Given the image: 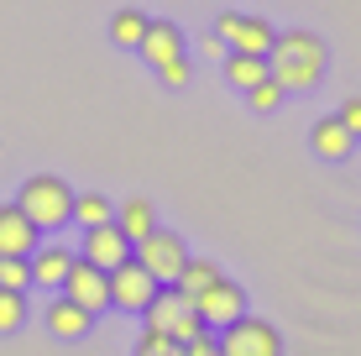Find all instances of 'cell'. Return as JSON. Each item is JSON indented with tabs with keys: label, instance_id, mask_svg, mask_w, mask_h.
<instances>
[{
	"label": "cell",
	"instance_id": "cell-20",
	"mask_svg": "<svg viewBox=\"0 0 361 356\" xmlns=\"http://www.w3.org/2000/svg\"><path fill=\"white\" fill-rule=\"evenodd\" d=\"M73 220H79L84 231H94V226H105V220H116V210H110L105 194H73Z\"/></svg>",
	"mask_w": 361,
	"mask_h": 356
},
{
	"label": "cell",
	"instance_id": "cell-3",
	"mask_svg": "<svg viewBox=\"0 0 361 356\" xmlns=\"http://www.w3.org/2000/svg\"><path fill=\"white\" fill-rule=\"evenodd\" d=\"M142 320H147V330H157V336H173L178 346H189V340L199 336V309H194V299L189 293H178L173 283H163L157 288V299L142 309Z\"/></svg>",
	"mask_w": 361,
	"mask_h": 356
},
{
	"label": "cell",
	"instance_id": "cell-24",
	"mask_svg": "<svg viewBox=\"0 0 361 356\" xmlns=\"http://www.w3.org/2000/svg\"><path fill=\"white\" fill-rule=\"evenodd\" d=\"M136 356H189V346H178L173 336H157V330H142V340H136Z\"/></svg>",
	"mask_w": 361,
	"mask_h": 356
},
{
	"label": "cell",
	"instance_id": "cell-14",
	"mask_svg": "<svg viewBox=\"0 0 361 356\" xmlns=\"http://www.w3.org/2000/svg\"><path fill=\"white\" fill-rule=\"evenodd\" d=\"M42 320H47V330H53L58 340H84V336H90V325H94V314H90V309H79L68 293H58V299L47 304Z\"/></svg>",
	"mask_w": 361,
	"mask_h": 356
},
{
	"label": "cell",
	"instance_id": "cell-27",
	"mask_svg": "<svg viewBox=\"0 0 361 356\" xmlns=\"http://www.w3.org/2000/svg\"><path fill=\"white\" fill-rule=\"evenodd\" d=\"M199 53H209V58H226L231 47H226V37H220V32H204V37H199Z\"/></svg>",
	"mask_w": 361,
	"mask_h": 356
},
{
	"label": "cell",
	"instance_id": "cell-12",
	"mask_svg": "<svg viewBox=\"0 0 361 356\" xmlns=\"http://www.w3.org/2000/svg\"><path fill=\"white\" fill-rule=\"evenodd\" d=\"M32 288H47V293H63V278H68V267H73V252L68 247H58V241H42L32 257Z\"/></svg>",
	"mask_w": 361,
	"mask_h": 356
},
{
	"label": "cell",
	"instance_id": "cell-7",
	"mask_svg": "<svg viewBox=\"0 0 361 356\" xmlns=\"http://www.w3.org/2000/svg\"><path fill=\"white\" fill-rule=\"evenodd\" d=\"M215 32L226 37L231 53H257V58H267V53H272V42H278L272 21H262V16H241V11H220Z\"/></svg>",
	"mask_w": 361,
	"mask_h": 356
},
{
	"label": "cell",
	"instance_id": "cell-2",
	"mask_svg": "<svg viewBox=\"0 0 361 356\" xmlns=\"http://www.w3.org/2000/svg\"><path fill=\"white\" fill-rule=\"evenodd\" d=\"M16 204L27 210V220L37 231H58V226H68L73 220V189L58 173H37L21 183V194H16Z\"/></svg>",
	"mask_w": 361,
	"mask_h": 356
},
{
	"label": "cell",
	"instance_id": "cell-6",
	"mask_svg": "<svg viewBox=\"0 0 361 356\" xmlns=\"http://www.w3.org/2000/svg\"><path fill=\"white\" fill-rule=\"evenodd\" d=\"M157 278L147 273L142 262H136V257H126V262L121 267H110V304H116V309H131V314H142L147 304L157 299Z\"/></svg>",
	"mask_w": 361,
	"mask_h": 356
},
{
	"label": "cell",
	"instance_id": "cell-26",
	"mask_svg": "<svg viewBox=\"0 0 361 356\" xmlns=\"http://www.w3.org/2000/svg\"><path fill=\"white\" fill-rule=\"evenodd\" d=\"M341 126L351 131V137H361V94H351V100L341 105Z\"/></svg>",
	"mask_w": 361,
	"mask_h": 356
},
{
	"label": "cell",
	"instance_id": "cell-25",
	"mask_svg": "<svg viewBox=\"0 0 361 356\" xmlns=\"http://www.w3.org/2000/svg\"><path fill=\"white\" fill-rule=\"evenodd\" d=\"M189 58H173V63H163V68H157V79H163L168 84V90H183V84H189Z\"/></svg>",
	"mask_w": 361,
	"mask_h": 356
},
{
	"label": "cell",
	"instance_id": "cell-17",
	"mask_svg": "<svg viewBox=\"0 0 361 356\" xmlns=\"http://www.w3.org/2000/svg\"><path fill=\"white\" fill-rule=\"evenodd\" d=\"M267 79V58H257V53H226V84L231 90H252V84H262Z\"/></svg>",
	"mask_w": 361,
	"mask_h": 356
},
{
	"label": "cell",
	"instance_id": "cell-18",
	"mask_svg": "<svg viewBox=\"0 0 361 356\" xmlns=\"http://www.w3.org/2000/svg\"><path fill=\"white\" fill-rule=\"evenodd\" d=\"M147 21H152V16H147V11H116V16H110V42H116V47H131V53H136V42H142V37H147Z\"/></svg>",
	"mask_w": 361,
	"mask_h": 356
},
{
	"label": "cell",
	"instance_id": "cell-13",
	"mask_svg": "<svg viewBox=\"0 0 361 356\" xmlns=\"http://www.w3.org/2000/svg\"><path fill=\"white\" fill-rule=\"evenodd\" d=\"M136 53H142L152 68H163L173 58H183V32L173 27V21H147V37L136 42Z\"/></svg>",
	"mask_w": 361,
	"mask_h": 356
},
{
	"label": "cell",
	"instance_id": "cell-15",
	"mask_svg": "<svg viewBox=\"0 0 361 356\" xmlns=\"http://www.w3.org/2000/svg\"><path fill=\"white\" fill-rule=\"evenodd\" d=\"M309 147H314V157H325V163H341V157H351L356 137L341 126V116H325V121H314V131H309Z\"/></svg>",
	"mask_w": 361,
	"mask_h": 356
},
{
	"label": "cell",
	"instance_id": "cell-21",
	"mask_svg": "<svg viewBox=\"0 0 361 356\" xmlns=\"http://www.w3.org/2000/svg\"><path fill=\"white\" fill-rule=\"evenodd\" d=\"M21 325H27V293L0 288V336H16Z\"/></svg>",
	"mask_w": 361,
	"mask_h": 356
},
{
	"label": "cell",
	"instance_id": "cell-1",
	"mask_svg": "<svg viewBox=\"0 0 361 356\" xmlns=\"http://www.w3.org/2000/svg\"><path fill=\"white\" fill-rule=\"evenodd\" d=\"M325 63H330L325 42H319L314 32H304V27L278 32V42H272V53H267V73H272L288 94L314 90V84L325 79Z\"/></svg>",
	"mask_w": 361,
	"mask_h": 356
},
{
	"label": "cell",
	"instance_id": "cell-19",
	"mask_svg": "<svg viewBox=\"0 0 361 356\" xmlns=\"http://www.w3.org/2000/svg\"><path fill=\"white\" fill-rule=\"evenodd\" d=\"M220 278H226V273H220L215 262H204V257H189V262H183V273H178V283H173V288H178V293H189V299H199V293H204L209 283H220Z\"/></svg>",
	"mask_w": 361,
	"mask_h": 356
},
{
	"label": "cell",
	"instance_id": "cell-16",
	"mask_svg": "<svg viewBox=\"0 0 361 356\" xmlns=\"http://www.w3.org/2000/svg\"><path fill=\"white\" fill-rule=\"evenodd\" d=\"M116 226H121V236H126L131 247H136L142 236H152V231H157V210H152V200H126V204L116 210Z\"/></svg>",
	"mask_w": 361,
	"mask_h": 356
},
{
	"label": "cell",
	"instance_id": "cell-5",
	"mask_svg": "<svg viewBox=\"0 0 361 356\" xmlns=\"http://www.w3.org/2000/svg\"><path fill=\"white\" fill-rule=\"evenodd\" d=\"M220 336V351L226 356H283V336L272 320H257V314H241L235 325L215 330Z\"/></svg>",
	"mask_w": 361,
	"mask_h": 356
},
{
	"label": "cell",
	"instance_id": "cell-4",
	"mask_svg": "<svg viewBox=\"0 0 361 356\" xmlns=\"http://www.w3.org/2000/svg\"><path fill=\"white\" fill-rule=\"evenodd\" d=\"M131 257L147 267V273L157 278V283H178V273H183V262H189V247H183V236L178 231H168V226H157L152 236H142L131 247Z\"/></svg>",
	"mask_w": 361,
	"mask_h": 356
},
{
	"label": "cell",
	"instance_id": "cell-8",
	"mask_svg": "<svg viewBox=\"0 0 361 356\" xmlns=\"http://www.w3.org/2000/svg\"><path fill=\"white\" fill-rule=\"evenodd\" d=\"M194 309H199V325L204 330H226V325H235L246 314V288L231 283V278H220V283H209L194 299Z\"/></svg>",
	"mask_w": 361,
	"mask_h": 356
},
{
	"label": "cell",
	"instance_id": "cell-11",
	"mask_svg": "<svg viewBox=\"0 0 361 356\" xmlns=\"http://www.w3.org/2000/svg\"><path fill=\"white\" fill-rule=\"evenodd\" d=\"M79 257L84 262H94V267H121L131 257V241L121 236V226L116 220H105V226H94V231H84V247H79Z\"/></svg>",
	"mask_w": 361,
	"mask_h": 356
},
{
	"label": "cell",
	"instance_id": "cell-9",
	"mask_svg": "<svg viewBox=\"0 0 361 356\" xmlns=\"http://www.w3.org/2000/svg\"><path fill=\"white\" fill-rule=\"evenodd\" d=\"M63 293L79 304V309L99 314V309H110V273H105V267H94V262H84V257H73V267L63 278Z\"/></svg>",
	"mask_w": 361,
	"mask_h": 356
},
{
	"label": "cell",
	"instance_id": "cell-23",
	"mask_svg": "<svg viewBox=\"0 0 361 356\" xmlns=\"http://www.w3.org/2000/svg\"><path fill=\"white\" fill-rule=\"evenodd\" d=\"M0 288H32V262L27 257H0Z\"/></svg>",
	"mask_w": 361,
	"mask_h": 356
},
{
	"label": "cell",
	"instance_id": "cell-22",
	"mask_svg": "<svg viewBox=\"0 0 361 356\" xmlns=\"http://www.w3.org/2000/svg\"><path fill=\"white\" fill-rule=\"evenodd\" d=\"M283 94H288V90H283V84L267 73L262 84H252V90H246V105H252V110H262V116H267V110H278V105H283Z\"/></svg>",
	"mask_w": 361,
	"mask_h": 356
},
{
	"label": "cell",
	"instance_id": "cell-10",
	"mask_svg": "<svg viewBox=\"0 0 361 356\" xmlns=\"http://www.w3.org/2000/svg\"><path fill=\"white\" fill-rule=\"evenodd\" d=\"M37 247H42V231L27 220V210L16 200L0 204V257H32Z\"/></svg>",
	"mask_w": 361,
	"mask_h": 356
}]
</instances>
